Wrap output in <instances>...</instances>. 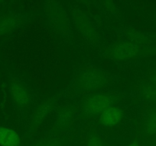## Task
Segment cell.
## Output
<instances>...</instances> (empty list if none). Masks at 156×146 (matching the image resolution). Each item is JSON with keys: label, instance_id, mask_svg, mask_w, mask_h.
<instances>
[{"label": "cell", "instance_id": "obj_1", "mask_svg": "<svg viewBox=\"0 0 156 146\" xmlns=\"http://www.w3.org/2000/svg\"><path fill=\"white\" fill-rule=\"evenodd\" d=\"M111 100L109 97L105 95H95L90 98L86 103V111L90 114H97L110 108Z\"/></svg>", "mask_w": 156, "mask_h": 146}, {"label": "cell", "instance_id": "obj_2", "mask_svg": "<svg viewBox=\"0 0 156 146\" xmlns=\"http://www.w3.org/2000/svg\"><path fill=\"white\" fill-rule=\"evenodd\" d=\"M21 140L17 132L13 129L0 126V145L19 146Z\"/></svg>", "mask_w": 156, "mask_h": 146}, {"label": "cell", "instance_id": "obj_3", "mask_svg": "<svg viewBox=\"0 0 156 146\" xmlns=\"http://www.w3.org/2000/svg\"><path fill=\"white\" fill-rule=\"evenodd\" d=\"M122 117V112L117 108H109L100 116V121L106 126H113L119 123Z\"/></svg>", "mask_w": 156, "mask_h": 146}, {"label": "cell", "instance_id": "obj_4", "mask_svg": "<svg viewBox=\"0 0 156 146\" xmlns=\"http://www.w3.org/2000/svg\"><path fill=\"white\" fill-rule=\"evenodd\" d=\"M136 52V48L135 46L130 44H125L119 46L115 49L114 54L115 56L119 59L129 58L132 56H134Z\"/></svg>", "mask_w": 156, "mask_h": 146}, {"label": "cell", "instance_id": "obj_5", "mask_svg": "<svg viewBox=\"0 0 156 146\" xmlns=\"http://www.w3.org/2000/svg\"><path fill=\"white\" fill-rule=\"evenodd\" d=\"M12 92L15 99L18 103H19L20 104H25L27 102L28 96L26 95V92L22 88L17 85L13 86Z\"/></svg>", "mask_w": 156, "mask_h": 146}, {"label": "cell", "instance_id": "obj_6", "mask_svg": "<svg viewBox=\"0 0 156 146\" xmlns=\"http://www.w3.org/2000/svg\"><path fill=\"white\" fill-rule=\"evenodd\" d=\"M87 146H102V141L97 137H93L88 142Z\"/></svg>", "mask_w": 156, "mask_h": 146}, {"label": "cell", "instance_id": "obj_7", "mask_svg": "<svg viewBox=\"0 0 156 146\" xmlns=\"http://www.w3.org/2000/svg\"><path fill=\"white\" fill-rule=\"evenodd\" d=\"M129 146H139L138 144H130V145Z\"/></svg>", "mask_w": 156, "mask_h": 146}, {"label": "cell", "instance_id": "obj_8", "mask_svg": "<svg viewBox=\"0 0 156 146\" xmlns=\"http://www.w3.org/2000/svg\"><path fill=\"white\" fill-rule=\"evenodd\" d=\"M155 81H156V79H155Z\"/></svg>", "mask_w": 156, "mask_h": 146}]
</instances>
